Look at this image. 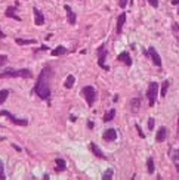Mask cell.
Returning a JSON list of instances; mask_svg holds the SVG:
<instances>
[{
	"mask_svg": "<svg viewBox=\"0 0 179 180\" xmlns=\"http://www.w3.org/2000/svg\"><path fill=\"white\" fill-rule=\"evenodd\" d=\"M167 139V128L166 127H160L158 132H157V136H156V140L157 142H164Z\"/></svg>",
	"mask_w": 179,
	"mask_h": 180,
	"instance_id": "obj_12",
	"label": "cell"
},
{
	"mask_svg": "<svg viewBox=\"0 0 179 180\" xmlns=\"http://www.w3.org/2000/svg\"><path fill=\"white\" fill-rule=\"evenodd\" d=\"M0 115H3V117H7L11 120V121L13 123V124H16V126H27L28 124V121L27 120H18L15 115H12L11 112H7V111H0Z\"/></svg>",
	"mask_w": 179,
	"mask_h": 180,
	"instance_id": "obj_5",
	"label": "cell"
},
{
	"mask_svg": "<svg viewBox=\"0 0 179 180\" xmlns=\"http://www.w3.org/2000/svg\"><path fill=\"white\" fill-rule=\"evenodd\" d=\"M167 87H169V81H164L163 84H161V96H166V93H167Z\"/></svg>",
	"mask_w": 179,
	"mask_h": 180,
	"instance_id": "obj_26",
	"label": "cell"
},
{
	"mask_svg": "<svg viewBox=\"0 0 179 180\" xmlns=\"http://www.w3.org/2000/svg\"><path fill=\"white\" fill-rule=\"evenodd\" d=\"M65 7V11H67V15H68V22H70L71 25H74L75 24V13L71 11V7L68 6V5H65L64 6Z\"/></svg>",
	"mask_w": 179,
	"mask_h": 180,
	"instance_id": "obj_16",
	"label": "cell"
},
{
	"mask_svg": "<svg viewBox=\"0 0 179 180\" xmlns=\"http://www.w3.org/2000/svg\"><path fill=\"white\" fill-rule=\"evenodd\" d=\"M74 83H75V77L74 75H68L67 80H65V83H64L65 89H71L73 86H74Z\"/></svg>",
	"mask_w": 179,
	"mask_h": 180,
	"instance_id": "obj_19",
	"label": "cell"
},
{
	"mask_svg": "<svg viewBox=\"0 0 179 180\" xmlns=\"http://www.w3.org/2000/svg\"><path fill=\"white\" fill-rule=\"evenodd\" d=\"M16 9H18L16 6H9V7L6 9L5 13H6L7 18H12V19H15V21H21V18H19L18 15H16Z\"/></svg>",
	"mask_w": 179,
	"mask_h": 180,
	"instance_id": "obj_11",
	"label": "cell"
},
{
	"mask_svg": "<svg viewBox=\"0 0 179 180\" xmlns=\"http://www.w3.org/2000/svg\"><path fill=\"white\" fill-rule=\"evenodd\" d=\"M116 117V109H110L108 112L104 115V121L107 123V121H111V120Z\"/></svg>",
	"mask_w": 179,
	"mask_h": 180,
	"instance_id": "obj_21",
	"label": "cell"
},
{
	"mask_svg": "<svg viewBox=\"0 0 179 180\" xmlns=\"http://www.w3.org/2000/svg\"><path fill=\"white\" fill-rule=\"evenodd\" d=\"M148 3H150L152 7H157V6H158V0H148Z\"/></svg>",
	"mask_w": 179,
	"mask_h": 180,
	"instance_id": "obj_31",
	"label": "cell"
},
{
	"mask_svg": "<svg viewBox=\"0 0 179 180\" xmlns=\"http://www.w3.org/2000/svg\"><path fill=\"white\" fill-rule=\"evenodd\" d=\"M102 179H104V180H111L113 179V170L111 168L105 170V173L102 174Z\"/></svg>",
	"mask_w": 179,
	"mask_h": 180,
	"instance_id": "obj_23",
	"label": "cell"
},
{
	"mask_svg": "<svg viewBox=\"0 0 179 180\" xmlns=\"http://www.w3.org/2000/svg\"><path fill=\"white\" fill-rule=\"evenodd\" d=\"M89 148H90V151H92V153L95 155L96 158H101V159H105L107 157H105V153L101 151V148L98 146V145H95V143H90L89 145Z\"/></svg>",
	"mask_w": 179,
	"mask_h": 180,
	"instance_id": "obj_8",
	"label": "cell"
},
{
	"mask_svg": "<svg viewBox=\"0 0 179 180\" xmlns=\"http://www.w3.org/2000/svg\"><path fill=\"white\" fill-rule=\"evenodd\" d=\"M15 41L18 43L19 46H22V45H33V43H36L34 40H21V39H16Z\"/></svg>",
	"mask_w": 179,
	"mask_h": 180,
	"instance_id": "obj_25",
	"label": "cell"
},
{
	"mask_svg": "<svg viewBox=\"0 0 179 180\" xmlns=\"http://www.w3.org/2000/svg\"><path fill=\"white\" fill-rule=\"evenodd\" d=\"M172 159H173V164H175V167H176V171L179 173V151H178V149L172 152Z\"/></svg>",
	"mask_w": 179,
	"mask_h": 180,
	"instance_id": "obj_20",
	"label": "cell"
},
{
	"mask_svg": "<svg viewBox=\"0 0 179 180\" xmlns=\"http://www.w3.org/2000/svg\"><path fill=\"white\" fill-rule=\"evenodd\" d=\"M126 22V13L118 15V19H117V34H120L123 31V25Z\"/></svg>",
	"mask_w": 179,
	"mask_h": 180,
	"instance_id": "obj_14",
	"label": "cell"
},
{
	"mask_svg": "<svg viewBox=\"0 0 179 180\" xmlns=\"http://www.w3.org/2000/svg\"><path fill=\"white\" fill-rule=\"evenodd\" d=\"M117 59H118L120 62H124L127 66H130V65H132V58H130V55L127 53V52H122L120 55L117 56Z\"/></svg>",
	"mask_w": 179,
	"mask_h": 180,
	"instance_id": "obj_13",
	"label": "cell"
},
{
	"mask_svg": "<svg viewBox=\"0 0 179 180\" xmlns=\"http://www.w3.org/2000/svg\"><path fill=\"white\" fill-rule=\"evenodd\" d=\"M148 55L151 56V59H152V62H154L156 66H161V58H160V55L157 53V50L154 47L148 49Z\"/></svg>",
	"mask_w": 179,
	"mask_h": 180,
	"instance_id": "obj_7",
	"label": "cell"
},
{
	"mask_svg": "<svg viewBox=\"0 0 179 180\" xmlns=\"http://www.w3.org/2000/svg\"><path fill=\"white\" fill-rule=\"evenodd\" d=\"M3 37H5V33H3L2 30H0V39H3Z\"/></svg>",
	"mask_w": 179,
	"mask_h": 180,
	"instance_id": "obj_37",
	"label": "cell"
},
{
	"mask_svg": "<svg viewBox=\"0 0 179 180\" xmlns=\"http://www.w3.org/2000/svg\"><path fill=\"white\" fill-rule=\"evenodd\" d=\"M87 127H89V128H93V123H92V121H87Z\"/></svg>",
	"mask_w": 179,
	"mask_h": 180,
	"instance_id": "obj_35",
	"label": "cell"
},
{
	"mask_svg": "<svg viewBox=\"0 0 179 180\" xmlns=\"http://www.w3.org/2000/svg\"><path fill=\"white\" fill-rule=\"evenodd\" d=\"M50 70L49 66L43 68V71L40 72V75L37 77L36 86H34V92L36 95L41 99H49L50 98V86H49V77H50Z\"/></svg>",
	"mask_w": 179,
	"mask_h": 180,
	"instance_id": "obj_1",
	"label": "cell"
},
{
	"mask_svg": "<svg viewBox=\"0 0 179 180\" xmlns=\"http://www.w3.org/2000/svg\"><path fill=\"white\" fill-rule=\"evenodd\" d=\"M127 2H129V0H118V6H120V7H123V9H124V7H126V5H127Z\"/></svg>",
	"mask_w": 179,
	"mask_h": 180,
	"instance_id": "obj_30",
	"label": "cell"
},
{
	"mask_svg": "<svg viewBox=\"0 0 179 180\" xmlns=\"http://www.w3.org/2000/svg\"><path fill=\"white\" fill-rule=\"evenodd\" d=\"M173 30H175V33L179 31V25H178V24H173Z\"/></svg>",
	"mask_w": 179,
	"mask_h": 180,
	"instance_id": "obj_33",
	"label": "cell"
},
{
	"mask_svg": "<svg viewBox=\"0 0 179 180\" xmlns=\"http://www.w3.org/2000/svg\"><path fill=\"white\" fill-rule=\"evenodd\" d=\"M136 130H138V133H139V136H141V137L144 139V137H145V134H144V132L141 130V127L138 126V124H136Z\"/></svg>",
	"mask_w": 179,
	"mask_h": 180,
	"instance_id": "obj_32",
	"label": "cell"
},
{
	"mask_svg": "<svg viewBox=\"0 0 179 180\" xmlns=\"http://www.w3.org/2000/svg\"><path fill=\"white\" fill-rule=\"evenodd\" d=\"M33 74L30 70H18V71H15V70H6L3 72H0V78H5V77H25V78H30Z\"/></svg>",
	"mask_w": 179,
	"mask_h": 180,
	"instance_id": "obj_2",
	"label": "cell"
},
{
	"mask_svg": "<svg viewBox=\"0 0 179 180\" xmlns=\"http://www.w3.org/2000/svg\"><path fill=\"white\" fill-rule=\"evenodd\" d=\"M98 52H99V53H98V55H99V59H98L99 66L108 71V66L105 65V56H107V52H105V45H102V46L98 49Z\"/></svg>",
	"mask_w": 179,
	"mask_h": 180,
	"instance_id": "obj_6",
	"label": "cell"
},
{
	"mask_svg": "<svg viewBox=\"0 0 179 180\" xmlns=\"http://www.w3.org/2000/svg\"><path fill=\"white\" fill-rule=\"evenodd\" d=\"M7 96H9V92L7 90H0V104H3L7 99Z\"/></svg>",
	"mask_w": 179,
	"mask_h": 180,
	"instance_id": "obj_24",
	"label": "cell"
},
{
	"mask_svg": "<svg viewBox=\"0 0 179 180\" xmlns=\"http://www.w3.org/2000/svg\"><path fill=\"white\" fill-rule=\"evenodd\" d=\"M157 95H158V84H157L156 81H152V83H150L148 92H147V98H148V100H150V106H152V105L156 104Z\"/></svg>",
	"mask_w": 179,
	"mask_h": 180,
	"instance_id": "obj_4",
	"label": "cell"
},
{
	"mask_svg": "<svg viewBox=\"0 0 179 180\" xmlns=\"http://www.w3.org/2000/svg\"><path fill=\"white\" fill-rule=\"evenodd\" d=\"M139 105H141V100L139 99H133V100H130V109H132V112L133 114H136L139 111Z\"/></svg>",
	"mask_w": 179,
	"mask_h": 180,
	"instance_id": "obj_18",
	"label": "cell"
},
{
	"mask_svg": "<svg viewBox=\"0 0 179 180\" xmlns=\"http://www.w3.org/2000/svg\"><path fill=\"white\" fill-rule=\"evenodd\" d=\"M12 148H15V149H16V151H18V152H19V151H21V148H19V146H18V145H12Z\"/></svg>",
	"mask_w": 179,
	"mask_h": 180,
	"instance_id": "obj_34",
	"label": "cell"
},
{
	"mask_svg": "<svg viewBox=\"0 0 179 180\" xmlns=\"http://www.w3.org/2000/svg\"><path fill=\"white\" fill-rule=\"evenodd\" d=\"M7 61V56L6 55H0V66H3Z\"/></svg>",
	"mask_w": 179,
	"mask_h": 180,
	"instance_id": "obj_28",
	"label": "cell"
},
{
	"mask_svg": "<svg viewBox=\"0 0 179 180\" xmlns=\"http://www.w3.org/2000/svg\"><path fill=\"white\" fill-rule=\"evenodd\" d=\"M172 5H175V6L179 5V0H172Z\"/></svg>",
	"mask_w": 179,
	"mask_h": 180,
	"instance_id": "obj_36",
	"label": "cell"
},
{
	"mask_svg": "<svg viewBox=\"0 0 179 180\" xmlns=\"http://www.w3.org/2000/svg\"><path fill=\"white\" fill-rule=\"evenodd\" d=\"M81 93H83L84 99H86L87 105H89V106H93V104H95V99H96L95 87H92V86H86V87H83Z\"/></svg>",
	"mask_w": 179,
	"mask_h": 180,
	"instance_id": "obj_3",
	"label": "cell"
},
{
	"mask_svg": "<svg viewBox=\"0 0 179 180\" xmlns=\"http://www.w3.org/2000/svg\"><path fill=\"white\" fill-rule=\"evenodd\" d=\"M147 168H148V173L150 174H154V159H152V158L147 159Z\"/></svg>",
	"mask_w": 179,
	"mask_h": 180,
	"instance_id": "obj_22",
	"label": "cell"
},
{
	"mask_svg": "<svg viewBox=\"0 0 179 180\" xmlns=\"http://www.w3.org/2000/svg\"><path fill=\"white\" fill-rule=\"evenodd\" d=\"M178 15H179V6H178Z\"/></svg>",
	"mask_w": 179,
	"mask_h": 180,
	"instance_id": "obj_38",
	"label": "cell"
},
{
	"mask_svg": "<svg viewBox=\"0 0 179 180\" xmlns=\"http://www.w3.org/2000/svg\"><path fill=\"white\" fill-rule=\"evenodd\" d=\"M154 124H156L154 118H150V120H148V128H150V130H152V128H154Z\"/></svg>",
	"mask_w": 179,
	"mask_h": 180,
	"instance_id": "obj_29",
	"label": "cell"
},
{
	"mask_svg": "<svg viewBox=\"0 0 179 180\" xmlns=\"http://www.w3.org/2000/svg\"><path fill=\"white\" fill-rule=\"evenodd\" d=\"M65 53H68V50L64 47V46H58V47H55L53 50H52V55L53 56H59V55H65Z\"/></svg>",
	"mask_w": 179,
	"mask_h": 180,
	"instance_id": "obj_17",
	"label": "cell"
},
{
	"mask_svg": "<svg viewBox=\"0 0 179 180\" xmlns=\"http://www.w3.org/2000/svg\"><path fill=\"white\" fill-rule=\"evenodd\" d=\"M55 162H56V168H55L56 173H62V171H65L67 165H65V161H64L62 158H56Z\"/></svg>",
	"mask_w": 179,
	"mask_h": 180,
	"instance_id": "obj_15",
	"label": "cell"
},
{
	"mask_svg": "<svg viewBox=\"0 0 179 180\" xmlns=\"http://www.w3.org/2000/svg\"><path fill=\"white\" fill-rule=\"evenodd\" d=\"M102 137H104L105 142H113L117 137V132L114 130V128H108V130L104 132V136H102Z\"/></svg>",
	"mask_w": 179,
	"mask_h": 180,
	"instance_id": "obj_9",
	"label": "cell"
},
{
	"mask_svg": "<svg viewBox=\"0 0 179 180\" xmlns=\"http://www.w3.org/2000/svg\"><path fill=\"white\" fill-rule=\"evenodd\" d=\"M6 176H5V168H3V162L0 161V180H5Z\"/></svg>",
	"mask_w": 179,
	"mask_h": 180,
	"instance_id": "obj_27",
	"label": "cell"
},
{
	"mask_svg": "<svg viewBox=\"0 0 179 180\" xmlns=\"http://www.w3.org/2000/svg\"><path fill=\"white\" fill-rule=\"evenodd\" d=\"M34 22H36V25H43L45 24V16H43V13H41L36 6H34Z\"/></svg>",
	"mask_w": 179,
	"mask_h": 180,
	"instance_id": "obj_10",
	"label": "cell"
}]
</instances>
